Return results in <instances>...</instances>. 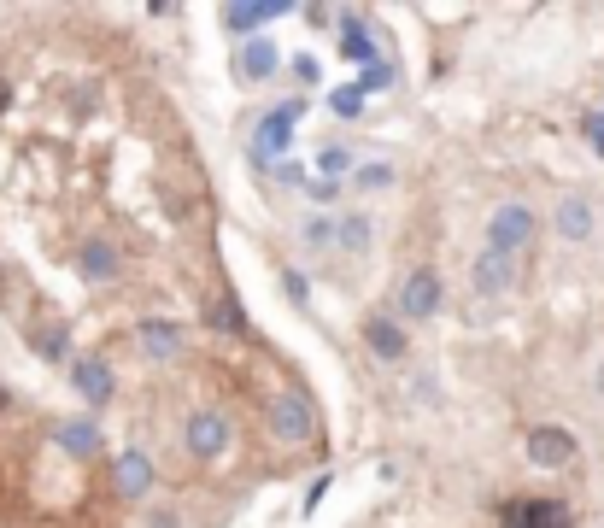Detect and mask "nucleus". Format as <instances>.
<instances>
[{
	"mask_svg": "<svg viewBox=\"0 0 604 528\" xmlns=\"http://www.w3.org/2000/svg\"><path fill=\"white\" fill-rule=\"evenodd\" d=\"M305 118V100H276L270 112H264L259 135H253V165L270 171V165H282L288 159V147H294V124Z\"/></svg>",
	"mask_w": 604,
	"mask_h": 528,
	"instance_id": "obj_1",
	"label": "nucleus"
},
{
	"mask_svg": "<svg viewBox=\"0 0 604 528\" xmlns=\"http://www.w3.org/2000/svg\"><path fill=\"white\" fill-rule=\"evenodd\" d=\"M534 235H540V218H534V206H522V200H505L493 218H487V253H505V259H517L534 247Z\"/></svg>",
	"mask_w": 604,
	"mask_h": 528,
	"instance_id": "obj_2",
	"label": "nucleus"
},
{
	"mask_svg": "<svg viewBox=\"0 0 604 528\" xmlns=\"http://www.w3.org/2000/svg\"><path fill=\"white\" fill-rule=\"evenodd\" d=\"M264 423H270V440L282 446H311L317 440V411L305 394H276L264 405Z\"/></svg>",
	"mask_w": 604,
	"mask_h": 528,
	"instance_id": "obj_3",
	"label": "nucleus"
},
{
	"mask_svg": "<svg viewBox=\"0 0 604 528\" xmlns=\"http://www.w3.org/2000/svg\"><path fill=\"white\" fill-rule=\"evenodd\" d=\"M552 235H558V241H569V247L593 241V235H599V206H593L587 194H575V188H569V194H558V200H552Z\"/></svg>",
	"mask_w": 604,
	"mask_h": 528,
	"instance_id": "obj_4",
	"label": "nucleus"
},
{
	"mask_svg": "<svg viewBox=\"0 0 604 528\" xmlns=\"http://www.w3.org/2000/svg\"><path fill=\"white\" fill-rule=\"evenodd\" d=\"M522 446H528V464H534V470H569V464H575V452H581L575 435L558 429V423H534Z\"/></svg>",
	"mask_w": 604,
	"mask_h": 528,
	"instance_id": "obj_5",
	"label": "nucleus"
},
{
	"mask_svg": "<svg viewBox=\"0 0 604 528\" xmlns=\"http://www.w3.org/2000/svg\"><path fill=\"white\" fill-rule=\"evenodd\" d=\"M446 300V282L434 276V270H411L405 282H399V317L405 323H429L434 311Z\"/></svg>",
	"mask_w": 604,
	"mask_h": 528,
	"instance_id": "obj_6",
	"label": "nucleus"
},
{
	"mask_svg": "<svg viewBox=\"0 0 604 528\" xmlns=\"http://www.w3.org/2000/svg\"><path fill=\"white\" fill-rule=\"evenodd\" d=\"M77 276L94 282V288L118 282V276H124V253H118V241H106V235H83V247H77Z\"/></svg>",
	"mask_w": 604,
	"mask_h": 528,
	"instance_id": "obj_7",
	"label": "nucleus"
},
{
	"mask_svg": "<svg viewBox=\"0 0 604 528\" xmlns=\"http://www.w3.org/2000/svg\"><path fill=\"white\" fill-rule=\"evenodd\" d=\"M569 505L563 499H511L499 511V528H569Z\"/></svg>",
	"mask_w": 604,
	"mask_h": 528,
	"instance_id": "obj_8",
	"label": "nucleus"
},
{
	"mask_svg": "<svg viewBox=\"0 0 604 528\" xmlns=\"http://www.w3.org/2000/svg\"><path fill=\"white\" fill-rule=\"evenodd\" d=\"M182 440H188V452L200 464H212V458H223V446H229V417L223 411H194L182 423Z\"/></svg>",
	"mask_w": 604,
	"mask_h": 528,
	"instance_id": "obj_9",
	"label": "nucleus"
},
{
	"mask_svg": "<svg viewBox=\"0 0 604 528\" xmlns=\"http://www.w3.org/2000/svg\"><path fill=\"white\" fill-rule=\"evenodd\" d=\"M71 388L83 394L88 411H100V405H112V394H118V376H112L106 358H71Z\"/></svg>",
	"mask_w": 604,
	"mask_h": 528,
	"instance_id": "obj_10",
	"label": "nucleus"
},
{
	"mask_svg": "<svg viewBox=\"0 0 604 528\" xmlns=\"http://www.w3.org/2000/svg\"><path fill=\"white\" fill-rule=\"evenodd\" d=\"M47 440H53L71 464H88V458L100 452V423H94V417H59V423L47 429Z\"/></svg>",
	"mask_w": 604,
	"mask_h": 528,
	"instance_id": "obj_11",
	"label": "nucleus"
},
{
	"mask_svg": "<svg viewBox=\"0 0 604 528\" xmlns=\"http://www.w3.org/2000/svg\"><path fill=\"white\" fill-rule=\"evenodd\" d=\"M276 71H282V47L270 42V30L235 47V77H241V83H270Z\"/></svg>",
	"mask_w": 604,
	"mask_h": 528,
	"instance_id": "obj_12",
	"label": "nucleus"
},
{
	"mask_svg": "<svg viewBox=\"0 0 604 528\" xmlns=\"http://www.w3.org/2000/svg\"><path fill=\"white\" fill-rule=\"evenodd\" d=\"M135 341H141V352H147L153 364H171L176 352H182V341H188V329H182L176 317H141V323H135Z\"/></svg>",
	"mask_w": 604,
	"mask_h": 528,
	"instance_id": "obj_13",
	"label": "nucleus"
},
{
	"mask_svg": "<svg viewBox=\"0 0 604 528\" xmlns=\"http://www.w3.org/2000/svg\"><path fill=\"white\" fill-rule=\"evenodd\" d=\"M364 347L376 352L382 364H399V358H405V347H411V335H405V323H399V317H388V311H370V317H364Z\"/></svg>",
	"mask_w": 604,
	"mask_h": 528,
	"instance_id": "obj_14",
	"label": "nucleus"
},
{
	"mask_svg": "<svg viewBox=\"0 0 604 528\" xmlns=\"http://www.w3.org/2000/svg\"><path fill=\"white\" fill-rule=\"evenodd\" d=\"M153 482H159V470H153L147 452H118V464H112V487H118L130 505H141V499L153 493Z\"/></svg>",
	"mask_w": 604,
	"mask_h": 528,
	"instance_id": "obj_15",
	"label": "nucleus"
},
{
	"mask_svg": "<svg viewBox=\"0 0 604 528\" xmlns=\"http://www.w3.org/2000/svg\"><path fill=\"white\" fill-rule=\"evenodd\" d=\"M470 282L481 300H499V294H511V282H517V259H505V253H487L481 247V259L470 264Z\"/></svg>",
	"mask_w": 604,
	"mask_h": 528,
	"instance_id": "obj_16",
	"label": "nucleus"
},
{
	"mask_svg": "<svg viewBox=\"0 0 604 528\" xmlns=\"http://www.w3.org/2000/svg\"><path fill=\"white\" fill-rule=\"evenodd\" d=\"M341 59H352V65H376L382 59V47H376L370 24L358 12H341Z\"/></svg>",
	"mask_w": 604,
	"mask_h": 528,
	"instance_id": "obj_17",
	"label": "nucleus"
},
{
	"mask_svg": "<svg viewBox=\"0 0 604 528\" xmlns=\"http://www.w3.org/2000/svg\"><path fill=\"white\" fill-rule=\"evenodd\" d=\"M346 188H358V194H388V188H399V171H393L388 159H364V165H352Z\"/></svg>",
	"mask_w": 604,
	"mask_h": 528,
	"instance_id": "obj_18",
	"label": "nucleus"
},
{
	"mask_svg": "<svg viewBox=\"0 0 604 528\" xmlns=\"http://www.w3.org/2000/svg\"><path fill=\"white\" fill-rule=\"evenodd\" d=\"M370 229H376V223L364 218V212H346V218H335V253H352V259H358V253L370 247Z\"/></svg>",
	"mask_w": 604,
	"mask_h": 528,
	"instance_id": "obj_19",
	"label": "nucleus"
},
{
	"mask_svg": "<svg viewBox=\"0 0 604 528\" xmlns=\"http://www.w3.org/2000/svg\"><path fill=\"white\" fill-rule=\"evenodd\" d=\"M212 329H223V335H241V341H253V323H247V311L235 306V294H223L212 306Z\"/></svg>",
	"mask_w": 604,
	"mask_h": 528,
	"instance_id": "obj_20",
	"label": "nucleus"
},
{
	"mask_svg": "<svg viewBox=\"0 0 604 528\" xmlns=\"http://www.w3.org/2000/svg\"><path fill=\"white\" fill-rule=\"evenodd\" d=\"M300 241L311 253H335V218H329V212H311V218L300 223Z\"/></svg>",
	"mask_w": 604,
	"mask_h": 528,
	"instance_id": "obj_21",
	"label": "nucleus"
},
{
	"mask_svg": "<svg viewBox=\"0 0 604 528\" xmlns=\"http://www.w3.org/2000/svg\"><path fill=\"white\" fill-rule=\"evenodd\" d=\"M311 176H335V182H346V176H352V153H346L341 141H329V147L317 153V171Z\"/></svg>",
	"mask_w": 604,
	"mask_h": 528,
	"instance_id": "obj_22",
	"label": "nucleus"
},
{
	"mask_svg": "<svg viewBox=\"0 0 604 528\" xmlns=\"http://www.w3.org/2000/svg\"><path fill=\"white\" fill-rule=\"evenodd\" d=\"M341 188H346V182H335V176H305V200H311L317 212H323V206H335V200H341Z\"/></svg>",
	"mask_w": 604,
	"mask_h": 528,
	"instance_id": "obj_23",
	"label": "nucleus"
},
{
	"mask_svg": "<svg viewBox=\"0 0 604 528\" xmlns=\"http://www.w3.org/2000/svg\"><path fill=\"white\" fill-rule=\"evenodd\" d=\"M329 112H335V118H346V124H352V118H364V94H358L352 83L335 88V94H329Z\"/></svg>",
	"mask_w": 604,
	"mask_h": 528,
	"instance_id": "obj_24",
	"label": "nucleus"
},
{
	"mask_svg": "<svg viewBox=\"0 0 604 528\" xmlns=\"http://www.w3.org/2000/svg\"><path fill=\"white\" fill-rule=\"evenodd\" d=\"M388 83H393V65H388V59H376V65H364V71H358V83H352V88L370 100L376 88H388Z\"/></svg>",
	"mask_w": 604,
	"mask_h": 528,
	"instance_id": "obj_25",
	"label": "nucleus"
},
{
	"mask_svg": "<svg viewBox=\"0 0 604 528\" xmlns=\"http://www.w3.org/2000/svg\"><path fill=\"white\" fill-rule=\"evenodd\" d=\"M270 182H276V188H305V165L282 159V165H270Z\"/></svg>",
	"mask_w": 604,
	"mask_h": 528,
	"instance_id": "obj_26",
	"label": "nucleus"
},
{
	"mask_svg": "<svg viewBox=\"0 0 604 528\" xmlns=\"http://www.w3.org/2000/svg\"><path fill=\"white\" fill-rule=\"evenodd\" d=\"M329 487H335V476H317V482L305 487V517H317V505L329 499Z\"/></svg>",
	"mask_w": 604,
	"mask_h": 528,
	"instance_id": "obj_27",
	"label": "nucleus"
},
{
	"mask_svg": "<svg viewBox=\"0 0 604 528\" xmlns=\"http://www.w3.org/2000/svg\"><path fill=\"white\" fill-rule=\"evenodd\" d=\"M282 288H288V300H294V306H311V288H305L300 270H282Z\"/></svg>",
	"mask_w": 604,
	"mask_h": 528,
	"instance_id": "obj_28",
	"label": "nucleus"
},
{
	"mask_svg": "<svg viewBox=\"0 0 604 528\" xmlns=\"http://www.w3.org/2000/svg\"><path fill=\"white\" fill-rule=\"evenodd\" d=\"M581 135H587V147L604 159V112H587V124H581Z\"/></svg>",
	"mask_w": 604,
	"mask_h": 528,
	"instance_id": "obj_29",
	"label": "nucleus"
},
{
	"mask_svg": "<svg viewBox=\"0 0 604 528\" xmlns=\"http://www.w3.org/2000/svg\"><path fill=\"white\" fill-rule=\"evenodd\" d=\"M294 77H300V83H323V65H317V53H300V59H294Z\"/></svg>",
	"mask_w": 604,
	"mask_h": 528,
	"instance_id": "obj_30",
	"label": "nucleus"
},
{
	"mask_svg": "<svg viewBox=\"0 0 604 528\" xmlns=\"http://www.w3.org/2000/svg\"><path fill=\"white\" fill-rule=\"evenodd\" d=\"M300 18L311 24V30H323V24H335V12L329 6H300Z\"/></svg>",
	"mask_w": 604,
	"mask_h": 528,
	"instance_id": "obj_31",
	"label": "nucleus"
},
{
	"mask_svg": "<svg viewBox=\"0 0 604 528\" xmlns=\"http://www.w3.org/2000/svg\"><path fill=\"white\" fill-rule=\"evenodd\" d=\"M599 394H604V364H599Z\"/></svg>",
	"mask_w": 604,
	"mask_h": 528,
	"instance_id": "obj_32",
	"label": "nucleus"
},
{
	"mask_svg": "<svg viewBox=\"0 0 604 528\" xmlns=\"http://www.w3.org/2000/svg\"><path fill=\"white\" fill-rule=\"evenodd\" d=\"M599 112H604V106H599Z\"/></svg>",
	"mask_w": 604,
	"mask_h": 528,
	"instance_id": "obj_33",
	"label": "nucleus"
}]
</instances>
